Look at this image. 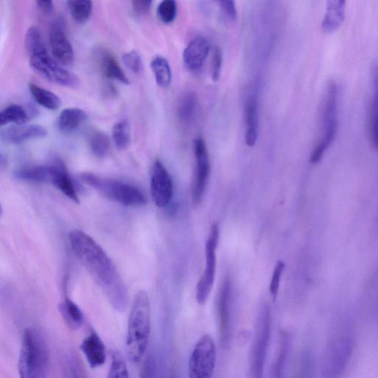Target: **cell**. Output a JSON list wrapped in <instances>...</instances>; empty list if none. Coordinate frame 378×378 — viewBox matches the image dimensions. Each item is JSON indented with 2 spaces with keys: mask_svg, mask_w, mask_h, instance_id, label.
Masks as SVG:
<instances>
[{
  "mask_svg": "<svg viewBox=\"0 0 378 378\" xmlns=\"http://www.w3.org/2000/svg\"><path fill=\"white\" fill-rule=\"evenodd\" d=\"M210 52L207 39L201 36L194 37L184 50L183 58L185 66L191 70L202 68Z\"/></svg>",
  "mask_w": 378,
  "mask_h": 378,
  "instance_id": "cell-15",
  "label": "cell"
},
{
  "mask_svg": "<svg viewBox=\"0 0 378 378\" xmlns=\"http://www.w3.org/2000/svg\"><path fill=\"white\" fill-rule=\"evenodd\" d=\"M14 176L18 180L36 183H48L51 180L50 165L32 166L17 169Z\"/></svg>",
  "mask_w": 378,
  "mask_h": 378,
  "instance_id": "cell-22",
  "label": "cell"
},
{
  "mask_svg": "<svg viewBox=\"0 0 378 378\" xmlns=\"http://www.w3.org/2000/svg\"><path fill=\"white\" fill-rule=\"evenodd\" d=\"M2 214H3V208H2L1 204H0V215H1Z\"/></svg>",
  "mask_w": 378,
  "mask_h": 378,
  "instance_id": "cell-42",
  "label": "cell"
},
{
  "mask_svg": "<svg viewBox=\"0 0 378 378\" xmlns=\"http://www.w3.org/2000/svg\"><path fill=\"white\" fill-rule=\"evenodd\" d=\"M67 4L75 22L84 24L88 21L93 11L91 0H67Z\"/></svg>",
  "mask_w": 378,
  "mask_h": 378,
  "instance_id": "cell-27",
  "label": "cell"
},
{
  "mask_svg": "<svg viewBox=\"0 0 378 378\" xmlns=\"http://www.w3.org/2000/svg\"><path fill=\"white\" fill-rule=\"evenodd\" d=\"M220 238V229L216 223L211 228L206 243V268L197 283L196 300L199 305H204L208 300L215 280L216 255V251Z\"/></svg>",
  "mask_w": 378,
  "mask_h": 378,
  "instance_id": "cell-7",
  "label": "cell"
},
{
  "mask_svg": "<svg viewBox=\"0 0 378 378\" xmlns=\"http://www.w3.org/2000/svg\"><path fill=\"white\" fill-rule=\"evenodd\" d=\"M154 204L159 208L167 206L173 197L172 179L162 162L157 160L153 166L150 183Z\"/></svg>",
  "mask_w": 378,
  "mask_h": 378,
  "instance_id": "cell-11",
  "label": "cell"
},
{
  "mask_svg": "<svg viewBox=\"0 0 378 378\" xmlns=\"http://www.w3.org/2000/svg\"><path fill=\"white\" fill-rule=\"evenodd\" d=\"M88 118L86 112L79 108L64 110L58 118V127L64 133H70L83 124Z\"/></svg>",
  "mask_w": 378,
  "mask_h": 378,
  "instance_id": "cell-19",
  "label": "cell"
},
{
  "mask_svg": "<svg viewBox=\"0 0 378 378\" xmlns=\"http://www.w3.org/2000/svg\"><path fill=\"white\" fill-rule=\"evenodd\" d=\"M196 104L197 98L194 93H187L181 98L177 113L182 122H188L191 120L195 114Z\"/></svg>",
  "mask_w": 378,
  "mask_h": 378,
  "instance_id": "cell-30",
  "label": "cell"
},
{
  "mask_svg": "<svg viewBox=\"0 0 378 378\" xmlns=\"http://www.w3.org/2000/svg\"><path fill=\"white\" fill-rule=\"evenodd\" d=\"M0 157H1V154H0Z\"/></svg>",
  "mask_w": 378,
  "mask_h": 378,
  "instance_id": "cell-43",
  "label": "cell"
},
{
  "mask_svg": "<svg viewBox=\"0 0 378 378\" xmlns=\"http://www.w3.org/2000/svg\"><path fill=\"white\" fill-rule=\"evenodd\" d=\"M50 45L56 61L65 66L74 63V52L65 32L63 23L58 21L53 24L50 31Z\"/></svg>",
  "mask_w": 378,
  "mask_h": 378,
  "instance_id": "cell-12",
  "label": "cell"
},
{
  "mask_svg": "<svg viewBox=\"0 0 378 378\" xmlns=\"http://www.w3.org/2000/svg\"><path fill=\"white\" fill-rule=\"evenodd\" d=\"M151 68L157 84L163 88H169L172 80V73L169 63L162 56L155 57L151 63Z\"/></svg>",
  "mask_w": 378,
  "mask_h": 378,
  "instance_id": "cell-25",
  "label": "cell"
},
{
  "mask_svg": "<svg viewBox=\"0 0 378 378\" xmlns=\"http://www.w3.org/2000/svg\"><path fill=\"white\" fill-rule=\"evenodd\" d=\"M89 145L93 154L99 158L107 157L111 149L109 137L100 131L93 132L89 137Z\"/></svg>",
  "mask_w": 378,
  "mask_h": 378,
  "instance_id": "cell-28",
  "label": "cell"
},
{
  "mask_svg": "<svg viewBox=\"0 0 378 378\" xmlns=\"http://www.w3.org/2000/svg\"><path fill=\"white\" fill-rule=\"evenodd\" d=\"M246 142L247 146L253 147L257 142L258 128V105L254 97H251L246 104Z\"/></svg>",
  "mask_w": 378,
  "mask_h": 378,
  "instance_id": "cell-20",
  "label": "cell"
},
{
  "mask_svg": "<svg viewBox=\"0 0 378 378\" xmlns=\"http://www.w3.org/2000/svg\"><path fill=\"white\" fill-rule=\"evenodd\" d=\"M37 6L44 13H50L53 9V0H36Z\"/></svg>",
  "mask_w": 378,
  "mask_h": 378,
  "instance_id": "cell-41",
  "label": "cell"
},
{
  "mask_svg": "<svg viewBox=\"0 0 378 378\" xmlns=\"http://www.w3.org/2000/svg\"><path fill=\"white\" fill-rule=\"evenodd\" d=\"M30 65L51 83L70 88L80 85L79 78L59 65L48 52L30 56Z\"/></svg>",
  "mask_w": 378,
  "mask_h": 378,
  "instance_id": "cell-9",
  "label": "cell"
},
{
  "mask_svg": "<svg viewBox=\"0 0 378 378\" xmlns=\"http://www.w3.org/2000/svg\"><path fill=\"white\" fill-rule=\"evenodd\" d=\"M49 165L51 168L50 182L73 202L78 204L80 203L65 163L61 158H55Z\"/></svg>",
  "mask_w": 378,
  "mask_h": 378,
  "instance_id": "cell-13",
  "label": "cell"
},
{
  "mask_svg": "<svg viewBox=\"0 0 378 378\" xmlns=\"http://www.w3.org/2000/svg\"><path fill=\"white\" fill-rule=\"evenodd\" d=\"M177 12L176 0H163L157 9V17L165 24L172 23L174 21Z\"/></svg>",
  "mask_w": 378,
  "mask_h": 378,
  "instance_id": "cell-34",
  "label": "cell"
},
{
  "mask_svg": "<svg viewBox=\"0 0 378 378\" xmlns=\"http://www.w3.org/2000/svg\"><path fill=\"white\" fill-rule=\"evenodd\" d=\"M231 285L230 278L226 277L219 294L217 304L219 317H220L221 342L225 346L229 343L231 338Z\"/></svg>",
  "mask_w": 378,
  "mask_h": 378,
  "instance_id": "cell-14",
  "label": "cell"
},
{
  "mask_svg": "<svg viewBox=\"0 0 378 378\" xmlns=\"http://www.w3.org/2000/svg\"><path fill=\"white\" fill-rule=\"evenodd\" d=\"M100 66L104 75L107 78L126 85L130 84L125 73L111 54L107 53L102 54Z\"/></svg>",
  "mask_w": 378,
  "mask_h": 378,
  "instance_id": "cell-23",
  "label": "cell"
},
{
  "mask_svg": "<svg viewBox=\"0 0 378 378\" xmlns=\"http://www.w3.org/2000/svg\"><path fill=\"white\" fill-rule=\"evenodd\" d=\"M122 61L125 66L135 73H141L143 70L142 58L140 55L135 51L124 54L122 56Z\"/></svg>",
  "mask_w": 378,
  "mask_h": 378,
  "instance_id": "cell-36",
  "label": "cell"
},
{
  "mask_svg": "<svg viewBox=\"0 0 378 378\" xmlns=\"http://www.w3.org/2000/svg\"><path fill=\"white\" fill-rule=\"evenodd\" d=\"M69 241L78 260L102 288L112 306L118 312H124L128 304L127 290L105 250L82 231H72Z\"/></svg>",
  "mask_w": 378,
  "mask_h": 378,
  "instance_id": "cell-1",
  "label": "cell"
},
{
  "mask_svg": "<svg viewBox=\"0 0 378 378\" xmlns=\"http://www.w3.org/2000/svg\"><path fill=\"white\" fill-rule=\"evenodd\" d=\"M224 15L231 21H235L237 16V10L235 0H216Z\"/></svg>",
  "mask_w": 378,
  "mask_h": 378,
  "instance_id": "cell-39",
  "label": "cell"
},
{
  "mask_svg": "<svg viewBox=\"0 0 378 378\" xmlns=\"http://www.w3.org/2000/svg\"><path fill=\"white\" fill-rule=\"evenodd\" d=\"M28 88L35 102L39 105L51 110L61 107V99L53 93L32 83L28 85Z\"/></svg>",
  "mask_w": 378,
  "mask_h": 378,
  "instance_id": "cell-24",
  "label": "cell"
},
{
  "mask_svg": "<svg viewBox=\"0 0 378 378\" xmlns=\"http://www.w3.org/2000/svg\"><path fill=\"white\" fill-rule=\"evenodd\" d=\"M196 159V176L192 201L194 206L200 204L207 187L211 165L206 145L203 138H196L194 143Z\"/></svg>",
  "mask_w": 378,
  "mask_h": 378,
  "instance_id": "cell-10",
  "label": "cell"
},
{
  "mask_svg": "<svg viewBox=\"0 0 378 378\" xmlns=\"http://www.w3.org/2000/svg\"><path fill=\"white\" fill-rule=\"evenodd\" d=\"M48 135L46 128L39 125H18L0 132L2 140L9 144H21L31 139L43 138Z\"/></svg>",
  "mask_w": 378,
  "mask_h": 378,
  "instance_id": "cell-16",
  "label": "cell"
},
{
  "mask_svg": "<svg viewBox=\"0 0 378 378\" xmlns=\"http://www.w3.org/2000/svg\"><path fill=\"white\" fill-rule=\"evenodd\" d=\"M271 329V310L268 305H265L258 315L256 337L251 355L250 370L254 377L263 376Z\"/></svg>",
  "mask_w": 378,
  "mask_h": 378,
  "instance_id": "cell-6",
  "label": "cell"
},
{
  "mask_svg": "<svg viewBox=\"0 0 378 378\" xmlns=\"http://www.w3.org/2000/svg\"><path fill=\"white\" fill-rule=\"evenodd\" d=\"M26 48L30 56L48 52L41 31L36 27L30 28L26 33Z\"/></svg>",
  "mask_w": 378,
  "mask_h": 378,
  "instance_id": "cell-31",
  "label": "cell"
},
{
  "mask_svg": "<svg viewBox=\"0 0 378 378\" xmlns=\"http://www.w3.org/2000/svg\"><path fill=\"white\" fill-rule=\"evenodd\" d=\"M285 268V263L283 261H278L273 271V273L270 284V293L273 297V300H275L278 289H280L281 277Z\"/></svg>",
  "mask_w": 378,
  "mask_h": 378,
  "instance_id": "cell-37",
  "label": "cell"
},
{
  "mask_svg": "<svg viewBox=\"0 0 378 378\" xmlns=\"http://www.w3.org/2000/svg\"><path fill=\"white\" fill-rule=\"evenodd\" d=\"M150 305L146 291H138L131 308L127 336V352L132 363L141 362L148 347L150 334Z\"/></svg>",
  "mask_w": 378,
  "mask_h": 378,
  "instance_id": "cell-2",
  "label": "cell"
},
{
  "mask_svg": "<svg viewBox=\"0 0 378 378\" xmlns=\"http://www.w3.org/2000/svg\"><path fill=\"white\" fill-rule=\"evenodd\" d=\"M108 378H127L129 372L123 355L117 352H112V364L110 368Z\"/></svg>",
  "mask_w": 378,
  "mask_h": 378,
  "instance_id": "cell-33",
  "label": "cell"
},
{
  "mask_svg": "<svg viewBox=\"0 0 378 378\" xmlns=\"http://www.w3.org/2000/svg\"><path fill=\"white\" fill-rule=\"evenodd\" d=\"M152 2L153 0H132V7L136 14H144L149 10Z\"/></svg>",
  "mask_w": 378,
  "mask_h": 378,
  "instance_id": "cell-40",
  "label": "cell"
},
{
  "mask_svg": "<svg viewBox=\"0 0 378 378\" xmlns=\"http://www.w3.org/2000/svg\"><path fill=\"white\" fill-rule=\"evenodd\" d=\"M59 311L65 324L72 330H76L82 327L84 323V315L80 308L69 298L59 305Z\"/></svg>",
  "mask_w": 378,
  "mask_h": 378,
  "instance_id": "cell-21",
  "label": "cell"
},
{
  "mask_svg": "<svg viewBox=\"0 0 378 378\" xmlns=\"http://www.w3.org/2000/svg\"><path fill=\"white\" fill-rule=\"evenodd\" d=\"M346 0H327L322 27L327 34H332L344 25L346 17Z\"/></svg>",
  "mask_w": 378,
  "mask_h": 378,
  "instance_id": "cell-17",
  "label": "cell"
},
{
  "mask_svg": "<svg viewBox=\"0 0 378 378\" xmlns=\"http://www.w3.org/2000/svg\"><path fill=\"white\" fill-rule=\"evenodd\" d=\"M216 351L212 337L204 335L196 344L189 362L191 378L211 377L216 365Z\"/></svg>",
  "mask_w": 378,
  "mask_h": 378,
  "instance_id": "cell-8",
  "label": "cell"
},
{
  "mask_svg": "<svg viewBox=\"0 0 378 378\" xmlns=\"http://www.w3.org/2000/svg\"><path fill=\"white\" fill-rule=\"evenodd\" d=\"M31 120V115L21 105H12L0 112V127L5 126L10 123L17 125L27 124Z\"/></svg>",
  "mask_w": 378,
  "mask_h": 378,
  "instance_id": "cell-26",
  "label": "cell"
},
{
  "mask_svg": "<svg viewBox=\"0 0 378 378\" xmlns=\"http://www.w3.org/2000/svg\"><path fill=\"white\" fill-rule=\"evenodd\" d=\"M80 178L85 184L110 200L124 206H141L147 203L144 192L132 184L103 178L92 173H83Z\"/></svg>",
  "mask_w": 378,
  "mask_h": 378,
  "instance_id": "cell-4",
  "label": "cell"
},
{
  "mask_svg": "<svg viewBox=\"0 0 378 378\" xmlns=\"http://www.w3.org/2000/svg\"><path fill=\"white\" fill-rule=\"evenodd\" d=\"M50 364V351L43 334L34 327L25 330L18 369L23 378H43Z\"/></svg>",
  "mask_w": 378,
  "mask_h": 378,
  "instance_id": "cell-3",
  "label": "cell"
},
{
  "mask_svg": "<svg viewBox=\"0 0 378 378\" xmlns=\"http://www.w3.org/2000/svg\"><path fill=\"white\" fill-rule=\"evenodd\" d=\"M80 348L90 367L97 368L105 363L106 348L100 337L95 332H92L85 338Z\"/></svg>",
  "mask_w": 378,
  "mask_h": 378,
  "instance_id": "cell-18",
  "label": "cell"
},
{
  "mask_svg": "<svg viewBox=\"0 0 378 378\" xmlns=\"http://www.w3.org/2000/svg\"><path fill=\"white\" fill-rule=\"evenodd\" d=\"M337 93L335 85L330 84L327 88L321 112L322 137L313 150L310 162L313 164L322 161L325 152L335 140L337 132Z\"/></svg>",
  "mask_w": 378,
  "mask_h": 378,
  "instance_id": "cell-5",
  "label": "cell"
},
{
  "mask_svg": "<svg viewBox=\"0 0 378 378\" xmlns=\"http://www.w3.org/2000/svg\"><path fill=\"white\" fill-rule=\"evenodd\" d=\"M112 140L118 150L126 149L131 143V128L127 121L114 125L112 132Z\"/></svg>",
  "mask_w": 378,
  "mask_h": 378,
  "instance_id": "cell-29",
  "label": "cell"
},
{
  "mask_svg": "<svg viewBox=\"0 0 378 378\" xmlns=\"http://www.w3.org/2000/svg\"><path fill=\"white\" fill-rule=\"evenodd\" d=\"M289 349V338L287 334H283L280 352L277 356L276 360L273 369L274 377H283V370L287 362L288 353Z\"/></svg>",
  "mask_w": 378,
  "mask_h": 378,
  "instance_id": "cell-35",
  "label": "cell"
},
{
  "mask_svg": "<svg viewBox=\"0 0 378 378\" xmlns=\"http://www.w3.org/2000/svg\"><path fill=\"white\" fill-rule=\"evenodd\" d=\"M223 66V53L220 48H215L213 52L211 63V77L214 82H217L221 77Z\"/></svg>",
  "mask_w": 378,
  "mask_h": 378,
  "instance_id": "cell-38",
  "label": "cell"
},
{
  "mask_svg": "<svg viewBox=\"0 0 378 378\" xmlns=\"http://www.w3.org/2000/svg\"><path fill=\"white\" fill-rule=\"evenodd\" d=\"M377 95L376 94L369 107L367 120L369 142L375 150L377 149Z\"/></svg>",
  "mask_w": 378,
  "mask_h": 378,
  "instance_id": "cell-32",
  "label": "cell"
}]
</instances>
